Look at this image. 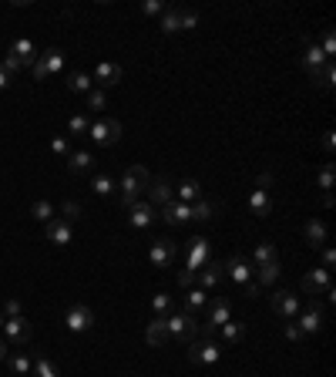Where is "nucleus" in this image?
<instances>
[{"label": "nucleus", "instance_id": "f257e3e1", "mask_svg": "<svg viewBox=\"0 0 336 377\" xmlns=\"http://www.w3.org/2000/svg\"><path fill=\"white\" fill-rule=\"evenodd\" d=\"M152 182V172L145 169V165H128V172L121 176V182H118V196H121V205L128 209V205H135V202H141V196H145V185Z\"/></svg>", "mask_w": 336, "mask_h": 377}, {"label": "nucleus", "instance_id": "f03ea898", "mask_svg": "<svg viewBox=\"0 0 336 377\" xmlns=\"http://www.w3.org/2000/svg\"><path fill=\"white\" fill-rule=\"evenodd\" d=\"M165 330H168V340H175V344H192V340L199 337V320H195L192 313H185V310H175V313L165 317Z\"/></svg>", "mask_w": 336, "mask_h": 377}, {"label": "nucleus", "instance_id": "7ed1b4c3", "mask_svg": "<svg viewBox=\"0 0 336 377\" xmlns=\"http://www.w3.org/2000/svg\"><path fill=\"white\" fill-rule=\"evenodd\" d=\"M84 138H91V145H98V149H111L121 142V122L118 118H95Z\"/></svg>", "mask_w": 336, "mask_h": 377}, {"label": "nucleus", "instance_id": "20e7f679", "mask_svg": "<svg viewBox=\"0 0 336 377\" xmlns=\"http://www.w3.org/2000/svg\"><path fill=\"white\" fill-rule=\"evenodd\" d=\"M206 324H199V330L206 333V337H212V333H219V327L222 324H229L233 320V303L226 300V297H215V300L206 306Z\"/></svg>", "mask_w": 336, "mask_h": 377}, {"label": "nucleus", "instance_id": "39448f33", "mask_svg": "<svg viewBox=\"0 0 336 377\" xmlns=\"http://www.w3.org/2000/svg\"><path fill=\"white\" fill-rule=\"evenodd\" d=\"M95 324H98V317H95V310L88 303H71L68 313H64V327L71 333H91Z\"/></svg>", "mask_w": 336, "mask_h": 377}, {"label": "nucleus", "instance_id": "423d86ee", "mask_svg": "<svg viewBox=\"0 0 336 377\" xmlns=\"http://www.w3.org/2000/svg\"><path fill=\"white\" fill-rule=\"evenodd\" d=\"M30 71H34L37 81H48L51 75H61V71H64V54H61L57 48L41 50V54H37V61L30 64Z\"/></svg>", "mask_w": 336, "mask_h": 377}, {"label": "nucleus", "instance_id": "0eeeda50", "mask_svg": "<svg viewBox=\"0 0 336 377\" xmlns=\"http://www.w3.org/2000/svg\"><path fill=\"white\" fill-rule=\"evenodd\" d=\"M145 196H148V202H152L155 209H165L168 202H175V185H172L165 176H158L145 185Z\"/></svg>", "mask_w": 336, "mask_h": 377}, {"label": "nucleus", "instance_id": "6e6552de", "mask_svg": "<svg viewBox=\"0 0 336 377\" xmlns=\"http://www.w3.org/2000/svg\"><path fill=\"white\" fill-rule=\"evenodd\" d=\"M3 340L10 344V347H24L27 340H30V324H27V317H10V320H3Z\"/></svg>", "mask_w": 336, "mask_h": 377}, {"label": "nucleus", "instance_id": "1a4fd4ad", "mask_svg": "<svg viewBox=\"0 0 336 377\" xmlns=\"http://www.w3.org/2000/svg\"><path fill=\"white\" fill-rule=\"evenodd\" d=\"M121 77H125V68L121 64H115V61H98V68H95V88H115V84H121Z\"/></svg>", "mask_w": 336, "mask_h": 377}, {"label": "nucleus", "instance_id": "9d476101", "mask_svg": "<svg viewBox=\"0 0 336 377\" xmlns=\"http://www.w3.org/2000/svg\"><path fill=\"white\" fill-rule=\"evenodd\" d=\"M175 256H179V246H175V239H168V236L155 239V243H152V250H148V259L155 263L158 270L172 266V263H175Z\"/></svg>", "mask_w": 336, "mask_h": 377}, {"label": "nucleus", "instance_id": "9b49d317", "mask_svg": "<svg viewBox=\"0 0 336 377\" xmlns=\"http://www.w3.org/2000/svg\"><path fill=\"white\" fill-rule=\"evenodd\" d=\"M188 357H192L195 364H215V360L222 357V344H215L212 337L192 340V344H188Z\"/></svg>", "mask_w": 336, "mask_h": 377}, {"label": "nucleus", "instance_id": "f8f14e48", "mask_svg": "<svg viewBox=\"0 0 336 377\" xmlns=\"http://www.w3.org/2000/svg\"><path fill=\"white\" fill-rule=\"evenodd\" d=\"M125 212H128L131 229H148V226H155V219H158V209L152 205V202H135V205H128Z\"/></svg>", "mask_w": 336, "mask_h": 377}, {"label": "nucleus", "instance_id": "ddd939ff", "mask_svg": "<svg viewBox=\"0 0 336 377\" xmlns=\"http://www.w3.org/2000/svg\"><path fill=\"white\" fill-rule=\"evenodd\" d=\"M44 236H48V243H54V246H68V243H75V223L54 216L51 223L44 226Z\"/></svg>", "mask_w": 336, "mask_h": 377}, {"label": "nucleus", "instance_id": "4468645a", "mask_svg": "<svg viewBox=\"0 0 336 377\" xmlns=\"http://www.w3.org/2000/svg\"><path fill=\"white\" fill-rule=\"evenodd\" d=\"M273 310H276L283 320H296L299 310H303V300H299L296 293H289V290H279V293H273Z\"/></svg>", "mask_w": 336, "mask_h": 377}, {"label": "nucleus", "instance_id": "2eb2a0df", "mask_svg": "<svg viewBox=\"0 0 336 377\" xmlns=\"http://www.w3.org/2000/svg\"><path fill=\"white\" fill-rule=\"evenodd\" d=\"M222 266H226V279H233V283H239V286H242V283H249V279H253V270H256V266H253L246 256H239V252L229 256Z\"/></svg>", "mask_w": 336, "mask_h": 377}, {"label": "nucleus", "instance_id": "dca6fc26", "mask_svg": "<svg viewBox=\"0 0 336 377\" xmlns=\"http://www.w3.org/2000/svg\"><path fill=\"white\" fill-rule=\"evenodd\" d=\"M303 290L310 293V297H326L330 290H333V279H330V270H310L306 277H303Z\"/></svg>", "mask_w": 336, "mask_h": 377}, {"label": "nucleus", "instance_id": "f3484780", "mask_svg": "<svg viewBox=\"0 0 336 377\" xmlns=\"http://www.w3.org/2000/svg\"><path fill=\"white\" fill-rule=\"evenodd\" d=\"M296 327L303 330L306 337H310V333H319V330H323V306L316 300H313L310 306H303L299 317H296Z\"/></svg>", "mask_w": 336, "mask_h": 377}, {"label": "nucleus", "instance_id": "a211bd4d", "mask_svg": "<svg viewBox=\"0 0 336 377\" xmlns=\"http://www.w3.org/2000/svg\"><path fill=\"white\" fill-rule=\"evenodd\" d=\"M199 286H202V290H219V286H222V283H226V266H222V263H219V259H208L206 266H202V270H199Z\"/></svg>", "mask_w": 336, "mask_h": 377}, {"label": "nucleus", "instance_id": "6ab92c4d", "mask_svg": "<svg viewBox=\"0 0 336 377\" xmlns=\"http://www.w3.org/2000/svg\"><path fill=\"white\" fill-rule=\"evenodd\" d=\"M158 212H161V216H158V219H161V223H168V226H181V223H188V219H192V205H188V202H168V205H165V209H158Z\"/></svg>", "mask_w": 336, "mask_h": 377}, {"label": "nucleus", "instance_id": "aec40b11", "mask_svg": "<svg viewBox=\"0 0 336 377\" xmlns=\"http://www.w3.org/2000/svg\"><path fill=\"white\" fill-rule=\"evenodd\" d=\"M330 64V57L319 50V44H313V41H306V50H303V68H306V75L316 77L323 68Z\"/></svg>", "mask_w": 336, "mask_h": 377}, {"label": "nucleus", "instance_id": "412c9836", "mask_svg": "<svg viewBox=\"0 0 336 377\" xmlns=\"http://www.w3.org/2000/svg\"><path fill=\"white\" fill-rule=\"evenodd\" d=\"M208 259H212V256H208V243L202 239V236H192V239H188V263H185V266L199 273Z\"/></svg>", "mask_w": 336, "mask_h": 377}, {"label": "nucleus", "instance_id": "4be33fe9", "mask_svg": "<svg viewBox=\"0 0 336 377\" xmlns=\"http://www.w3.org/2000/svg\"><path fill=\"white\" fill-rule=\"evenodd\" d=\"M68 172L71 176H88V172H95V151H71L68 155Z\"/></svg>", "mask_w": 336, "mask_h": 377}, {"label": "nucleus", "instance_id": "5701e85b", "mask_svg": "<svg viewBox=\"0 0 336 377\" xmlns=\"http://www.w3.org/2000/svg\"><path fill=\"white\" fill-rule=\"evenodd\" d=\"M206 306H208V293L202 286H188V290H185V297H181V310H185V313L195 317V313L206 310Z\"/></svg>", "mask_w": 336, "mask_h": 377}, {"label": "nucleus", "instance_id": "b1692460", "mask_svg": "<svg viewBox=\"0 0 336 377\" xmlns=\"http://www.w3.org/2000/svg\"><path fill=\"white\" fill-rule=\"evenodd\" d=\"M175 199L192 205V202L206 199V189H202V182H195V178H185V182H179V185H175Z\"/></svg>", "mask_w": 336, "mask_h": 377}, {"label": "nucleus", "instance_id": "393cba45", "mask_svg": "<svg viewBox=\"0 0 336 377\" xmlns=\"http://www.w3.org/2000/svg\"><path fill=\"white\" fill-rule=\"evenodd\" d=\"M303 232H306V243H310L313 250H323V246L330 243V232H326V223H323V219H310Z\"/></svg>", "mask_w": 336, "mask_h": 377}, {"label": "nucleus", "instance_id": "a878e982", "mask_svg": "<svg viewBox=\"0 0 336 377\" xmlns=\"http://www.w3.org/2000/svg\"><path fill=\"white\" fill-rule=\"evenodd\" d=\"M7 367H10L14 374L30 377V374H34V357H30L27 351H10V353H7Z\"/></svg>", "mask_w": 336, "mask_h": 377}, {"label": "nucleus", "instance_id": "bb28decb", "mask_svg": "<svg viewBox=\"0 0 336 377\" xmlns=\"http://www.w3.org/2000/svg\"><path fill=\"white\" fill-rule=\"evenodd\" d=\"M249 212H253V216H259V219L273 216V196H269L266 189H256V192L249 196Z\"/></svg>", "mask_w": 336, "mask_h": 377}, {"label": "nucleus", "instance_id": "cd10ccee", "mask_svg": "<svg viewBox=\"0 0 336 377\" xmlns=\"http://www.w3.org/2000/svg\"><path fill=\"white\" fill-rule=\"evenodd\" d=\"M145 340H148L152 347H165V344H172V340H168V330H165V317H155V320L145 327Z\"/></svg>", "mask_w": 336, "mask_h": 377}, {"label": "nucleus", "instance_id": "c85d7f7f", "mask_svg": "<svg viewBox=\"0 0 336 377\" xmlns=\"http://www.w3.org/2000/svg\"><path fill=\"white\" fill-rule=\"evenodd\" d=\"M283 277V266H279V259L276 263H266V266H256L253 270V279H256L259 286H273L276 279Z\"/></svg>", "mask_w": 336, "mask_h": 377}, {"label": "nucleus", "instance_id": "c756f323", "mask_svg": "<svg viewBox=\"0 0 336 377\" xmlns=\"http://www.w3.org/2000/svg\"><path fill=\"white\" fill-rule=\"evenodd\" d=\"M10 54L21 61V68H30V64L37 61V54H41V50H37V48H34V44H30V41L24 37V41H17V44L10 48Z\"/></svg>", "mask_w": 336, "mask_h": 377}, {"label": "nucleus", "instance_id": "7c9ffc66", "mask_svg": "<svg viewBox=\"0 0 336 377\" xmlns=\"http://www.w3.org/2000/svg\"><path fill=\"white\" fill-rule=\"evenodd\" d=\"M179 3H168L165 7V14H161V21H158V27L165 30V34H175V30H181V21H179Z\"/></svg>", "mask_w": 336, "mask_h": 377}, {"label": "nucleus", "instance_id": "2f4dec72", "mask_svg": "<svg viewBox=\"0 0 336 377\" xmlns=\"http://www.w3.org/2000/svg\"><path fill=\"white\" fill-rule=\"evenodd\" d=\"M276 259H279V252H276L273 243H259L256 250H253V259H249V263H253V266H266V263H276Z\"/></svg>", "mask_w": 336, "mask_h": 377}, {"label": "nucleus", "instance_id": "473e14b6", "mask_svg": "<svg viewBox=\"0 0 336 377\" xmlns=\"http://www.w3.org/2000/svg\"><path fill=\"white\" fill-rule=\"evenodd\" d=\"M215 212H219V205H215L212 199L192 202V219H199V223H208V219H215Z\"/></svg>", "mask_w": 336, "mask_h": 377}, {"label": "nucleus", "instance_id": "72a5a7b5", "mask_svg": "<svg viewBox=\"0 0 336 377\" xmlns=\"http://www.w3.org/2000/svg\"><path fill=\"white\" fill-rule=\"evenodd\" d=\"M68 91L88 95V91H95V81H91V75H84V71H75V75L68 77Z\"/></svg>", "mask_w": 336, "mask_h": 377}, {"label": "nucleus", "instance_id": "f704fd0d", "mask_svg": "<svg viewBox=\"0 0 336 377\" xmlns=\"http://www.w3.org/2000/svg\"><path fill=\"white\" fill-rule=\"evenodd\" d=\"M54 212H57V209H54V202H48V199H37L30 205V216H34L37 223H44V226L54 219Z\"/></svg>", "mask_w": 336, "mask_h": 377}, {"label": "nucleus", "instance_id": "c9c22d12", "mask_svg": "<svg viewBox=\"0 0 336 377\" xmlns=\"http://www.w3.org/2000/svg\"><path fill=\"white\" fill-rule=\"evenodd\" d=\"M118 185H115V178L111 176H104V172H95L91 176V192H98V196H111Z\"/></svg>", "mask_w": 336, "mask_h": 377}, {"label": "nucleus", "instance_id": "e433bc0d", "mask_svg": "<svg viewBox=\"0 0 336 377\" xmlns=\"http://www.w3.org/2000/svg\"><path fill=\"white\" fill-rule=\"evenodd\" d=\"M219 333H222V340H226V344H235V340H242V337H246V324L229 320V324H222V327H219Z\"/></svg>", "mask_w": 336, "mask_h": 377}, {"label": "nucleus", "instance_id": "4c0bfd02", "mask_svg": "<svg viewBox=\"0 0 336 377\" xmlns=\"http://www.w3.org/2000/svg\"><path fill=\"white\" fill-rule=\"evenodd\" d=\"M333 182H336V165H333V162H326V165H323V169L316 172V185H319V189H323V192L330 196Z\"/></svg>", "mask_w": 336, "mask_h": 377}, {"label": "nucleus", "instance_id": "58836bf2", "mask_svg": "<svg viewBox=\"0 0 336 377\" xmlns=\"http://www.w3.org/2000/svg\"><path fill=\"white\" fill-rule=\"evenodd\" d=\"M172 306H175V297H168V293H155V297H152V313H155V317H168Z\"/></svg>", "mask_w": 336, "mask_h": 377}, {"label": "nucleus", "instance_id": "ea45409f", "mask_svg": "<svg viewBox=\"0 0 336 377\" xmlns=\"http://www.w3.org/2000/svg\"><path fill=\"white\" fill-rule=\"evenodd\" d=\"M30 377H61V371H57V364L48 360V357H34V374Z\"/></svg>", "mask_w": 336, "mask_h": 377}, {"label": "nucleus", "instance_id": "a19ab883", "mask_svg": "<svg viewBox=\"0 0 336 377\" xmlns=\"http://www.w3.org/2000/svg\"><path fill=\"white\" fill-rule=\"evenodd\" d=\"M310 81H313V84H319V88H326V91H330V88L336 84V64L330 61V64H326V68H323V71H319L316 77H310Z\"/></svg>", "mask_w": 336, "mask_h": 377}, {"label": "nucleus", "instance_id": "79ce46f5", "mask_svg": "<svg viewBox=\"0 0 336 377\" xmlns=\"http://www.w3.org/2000/svg\"><path fill=\"white\" fill-rule=\"evenodd\" d=\"M88 128H91V118L88 115H71L68 118V131L78 138V135H88Z\"/></svg>", "mask_w": 336, "mask_h": 377}, {"label": "nucleus", "instance_id": "37998d69", "mask_svg": "<svg viewBox=\"0 0 336 377\" xmlns=\"http://www.w3.org/2000/svg\"><path fill=\"white\" fill-rule=\"evenodd\" d=\"M84 101H88V108H91V111H104V108H108V95H104L101 88L88 91V95H84Z\"/></svg>", "mask_w": 336, "mask_h": 377}, {"label": "nucleus", "instance_id": "c03bdc74", "mask_svg": "<svg viewBox=\"0 0 336 377\" xmlns=\"http://www.w3.org/2000/svg\"><path fill=\"white\" fill-rule=\"evenodd\" d=\"M51 151L57 155V158H68V155H71V138H68V135H54Z\"/></svg>", "mask_w": 336, "mask_h": 377}, {"label": "nucleus", "instance_id": "a18cd8bd", "mask_svg": "<svg viewBox=\"0 0 336 377\" xmlns=\"http://www.w3.org/2000/svg\"><path fill=\"white\" fill-rule=\"evenodd\" d=\"M179 21H181V30H195V27H199V10H192V7H181V10H179Z\"/></svg>", "mask_w": 336, "mask_h": 377}, {"label": "nucleus", "instance_id": "49530a36", "mask_svg": "<svg viewBox=\"0 0 336 377\" xmlns=\"http://www.w3.org/2000/svg\"><path fill=\"white\" fill-rule=\"evenodd\" d=\"M283 337H286V340H293V344H303V340H306V333H303V330L296 327V320H286Z\"/></svg>", "mask_w": 336, "mask_h": 377}, {"label": "nucleus", "instance_id": "de8ad7c7", "mask_svg": "<svg viewBox=\"0 0 336 377\" xmlns=\"http://www.w3.org/2000/svg\"><path fill=\"white\" fill-rule=\"evenodd\" d=\"M61 219H68V223H75V219H81V202H75V199H68L64 205H61Z\"/></svg>", "mask_w": 336, "mask_h": 377}, {"label": "nucleus", "instance_id": "09e8293b", "mask_svg": "<svg viewBox=\"0 0 336 377\" xmlns=\"http://www.w3.org/2000/svg\"><path fill=\"white\" fill-rule=\"evenodd\" d=\"M319 50L333 61V54H336V41H333V30H323V37H319Z\"/></svg>", "mask_w": 336, "mask_h": 377}, {"label": "nucleus", "instance_id": "8fccbe9b", "mask_svg": "<svg viewBox=\"0 0 336 377\" xmlns=\"http://www.w3.org/2000/svg\"><path fill=\"white\" fill-rule=\"evenodd\" d=\"M195 277H199V273H195V270H188V266H185V270H179V286L181 290H188V286H195Z\"/></svg>", "mask_w": 336, "mask_h": 377}, {"label": "nucleus", "instance_id": "3c124183", "mask_svg": "<svg viewBox=\"0 0 336 377\" xmlns=\"http://www.w3.org/2000/svg\"><path fill=\"white\" fill-rule=\"evenodd\" d=\"M10 317H24V313H21V300H14V297L3 303V320H10Z\"/></svg>", "mask_w": 336, "mask_h": 377}, {"label": "nucleus", "instance_id": "603ef678", "mask_svg": "<svg viewBox=\"0 0 336 377\" xmlns=\"http://www.w3.org/2000/svg\"><path fill=\"white\" fill-rule=\"evenodd\" d=\"M141 10H145L148 17H155V14H165V3H161V0H145Z\"/></svg>", "mask_w": 336, "mask_h": 377}, {"label": "nucleus", "instance_id": "864d4df0", "mask_svg": "<svg viewBox=\"0 0 336 377\" xmlns=\"http://www.w3.org/2000/svg\"><path fill=\"white\" fill-rule=\"evenodd\" d=\"M242 293H246V297L253 300V297H259V293H262V286H259L256 279H249V283H242Z\"/></svg>", "mask_w": 336, "mask_h": 377}, {"label": "nucleus", "instance_id": "5fc2aeb1", "mask_svg": "<svg viewBox=\"0 0 336 377\" xmlns=\"http://www.w3.org/2000/svg\"><path fill=\"white\" fill-rule=\"evenodd\" d=\"M333 263H336L333 246H323V270H333Z\"/></svg>", "mask_w": 336, "mask_h": 377}, {"label": "nucleus", "instance_id": "6e6d98bb", "mask_svg": "<svg viewBox=\"0 0 336 377\" xmlns=\"http://www.w3.org/2000/svg\"><path fill=\"white\" fill-rule=\"evenodd\" d=\"M269 185H273V172H259L256 189H266V192H269Z\"/></svg>", "mask_w": 336, "mask_h": 377}, {"label": "nucleus", "instance_id": "4d7b16f0", "mask_svg": "<svg viewBox=\"0 0 336 377\" xmlns=\"http://www.w3.org/2000/svg\"><path fill=\"white\" fill-rule=\"evenodd\" d=\"M323 149H326V151L336 149V131H326V135H323Z\"/></svg>", "mask_w": 336, "mask_h": 377}, {"label": "nucleus", "instance_id": "13d9d810", "mask_svg": "<svg viewBox=\"0 0 336 377\" xmlns=\"http://www.w3.org/2000/svg\"><path fill=\"white\" fill-rule=\"evenodd\" d=\"M10 81H14V77H10L7 71H3V68H0V91H3V88H10Z\"/></svg>", "mask_w": 336, "mask_h": 377}, {"label": "nucleus", "instance_id": "bf43d9fd", "mask_svg": "<svg viewBox=\"0 0 336 377\" xmlns=\"http://www.w3.org/2000/svg\"><path fill=\"white\" fill-rule=\"evenodd\" d=\"M7 353H10V344H7V340H0V364L7 360Z\"/></svg>", "mask_w": 336, "mask_h": 377}, {"label": "nucleus", "instance_id": "052dcab7", "mask_svg": "<svg viewBox=\"0 0 336 377\" xmlns=\"http://www.w3.org/2000/svg\"><path fill=\"white\" fill-rule=\"evenodd\" d=\"M0 330H3V313H0Z\"/></svg>", "mask_w": 336, "mask_h": 377}]
</instances>
